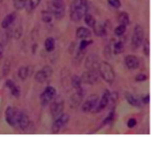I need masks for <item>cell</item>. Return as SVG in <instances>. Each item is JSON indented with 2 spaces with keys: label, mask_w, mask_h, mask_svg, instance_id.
<instances>
[{
  "label": "cell",
  "mask_w": 157,
  "mask_h": 142,
  "mask_svg": "<svg viewBox=\"0 0 157 142\" xmlns=\"http://www.w3.org/2000/svg\"><path fill=\"white\" fill-rule=\"evenodd\" d=\"M88 11L87 0H73L70 5V18L71 21L78 22Z\"/></svg>",
  "instance_id": "obj_1"
},
{
  "label": "cell",
  "mask_w": 157,
  "mask_h": 142,
  "mask_svg": "<svg viewBox=\"0 0 157 142\" xmlns=\"http://www.w3.org/2000/svg\"><path fill=\"white\" fill-rule=\"evenodd\" d=\"M98 73L107 83L112 84L115 80V73L113 67L106 61L101 62L98 67Z\"/></svg>",
  "instance_id": "obj_2"
},
{
  "label": "cell",
  "mask_w": 157,
  "mask_h": 142,
  "mask_svg": "<svg viewBox=\"0 0 157 142\" xmlns=\"http://www.w3.org/2000/svg\"><path fill=\"white\" fill-rule=\"evenodd\" d=\"M57 92L55 88L52 86H48L44 89V92L40 95V102L42 106H46L48 105L52 100L55 98Z\"/></svg>",
  "instance_id": "obj_3"
},
{
  "label": "cell",
  "mask_w": 157,
  "mask_h": 142,
  "mask_svg": "<svg viewBox=\"0 0 157 142\" xmlns=\"http://www.w3.org/2000/svg\"><path fill=\"white\" fill-rule=\"evenodd\" d=\"M51 11L52 15L57 18L61 19L65 13V6L63 0H52L51 5Z\"/></svg>",
  "instance_id": "obj_4"
},
{
  "label": "cell",
  "mask_w": 157,
  "mask_h": 142,
  "mask_svg": "<svg viewBox=\"0 0 157 142\" xmlns=\"http://www.w3.org/2000/svg\"><path fill=\"white\" fill-rule=\"evenodd\" d=\"M144 31L142 26L140 24L135 26L133 30V35L131 38V44L134 48H138L140 47L141 44L144 42Z\"/></svg>",
  "instance_id": "obj_5"
},
{
  "label": "cell",
  "mask_w": 157,
  "mask_h": 142,
  "mask_svg": "<svg viewBox=\"0 0 157 142\" xmlns=\"http://www.w3.org/2000/svg\"><path fill=\"white\" fill-rule=\"evenodd\" d=\"M99 78V73L98 70H87V71L83 73L81 79L82 82L89 85H93L96 83Z\"/></svg>",
  "instance_id": "obj_6"
},
{
  "label": "cell",
  "mask_w": 157,
  "mask_h": 142,
  "mask_svg": "<svg viewBox=\"0 0 157 142\" xmlns=\"http://www.w3.org/2000/svg\"><path fill=\"white\" fill-rule=\"evenodd\" d=\"M53 70L50 66H44L41 70H38L35 76V79L39 83H43L45 82L52 75Z\"/></svg>",
  "instance_id": "obj_7"
},
{
  "label": "cell",
  "mask_w": 157,
  "mask_h": 142,
  "mask_svg": "<svg viewBox=\"0 0 157 142\" xmlns=\"http://www.w3.org/2000/svg\"><path fill=\"white\" fill-rule=\"evenodd\" d=\"M76 93L71 96L70 99H69V105L71 108H76L79 106L82 102L83 99H84V96L85 95V92L84 91V89L82 87L76 89Z\"/></svg>",
  "instance_id": "obj_8"
},
{
  "label": "cell",
  "mask_w": 157,
  "mask_h": 142,
  "mask_svg": "<svg viewBox=\"0 0 157 142\" xmlns=\"http://www.w3.org/2000/svg\"><path fill=\"white\" fill-rule=\"evenodd\" d=\"M64 110V100L61 97L56 98L50 105L51 114L54 118L58 117Z\"/></svg>",
  "instance_id": "obj_9"
},
{
  "label": "cell",
  "mask_w": 157,
  "mask_h": 142,
  "mask_svg": "<svg viewBox=\"0 0 157 142\" xmlns=\"http://www.w3.org/2000/svg\"><path fill=\"white\" fill-rule=\"evenodd\" d=\"M20 111L14 109L12 106H8L5 112L6 116V121L10 126L15 127L17 125V120H18V115Z\"/></svg>",
  "instance_id": "obj_10"
},
{
  "label": "cell",
  "mask_w": 157,
  "mask_h": 142,
  "mask_svg": "<svg viewBox=\"0 0 157 142\" xmlns=\"http://www.w3.org/2000/svg\"><path fill=\"white\" fill-rule=\"evenodd\" d=\"M98 96L96 94H92L90 96L87 97V99L84 101L83 103L82 107V111L85 113L91 112L92 110L95 108L97 105V103L98 102Z\"/></svg>",
  "instance_id": "obj_11"
},
{
  "label": "cell",
  "mask_w": 157,
  "mask_h": 142,
  "mask_svg": "<svg viewBox=\"0 0 157 142\" xmlns=\"http://www.w3.org/2000/svg\"><path fill=\"white\" fill-rule=\"evenodd\" d=\"M69 118H70V117H69L68 114H62V113H61V114L58 116V118L55 120V122H54L53 125H52V132H53L54 134H58L60 131V130L61 129V128L68 122Z\"/></svg>",
  "instance_id": "obj_12"
},
{
  "label": "cell",
  "mask_w": 157,
  "mask_h": 142,
  "mask_svg": "<svg viewBox=\"0 0 157 142\" xmlns=\"http://www.w3.org/2000/svg\"><path fill=\"white\" fill-rule=\"evenodd\" d=\"M110 93L109 92V90L106 89L105 92L104 93V94H103L100 102H98V105L95 106V108L92 110L91 112L98 113V112H101V111H103V110H104V108L108 105L109 102H110Z\"/></svg>",
  "instance_id": "obj_13"
},
{
  "label": "cell",
  "mask_w": 157,
  "mask_h": 142,
  "mask_svg": "<svg viewBox=\"0 0 157 142\" xmlns=\"http://www.w3.org/2000/svg\"><path fill=\"white\" fill-rule=\"evenodd\" d=\"M100 60L98 55L91 53L87 57L85 60V67L87 70H98Z\"/></svg>",
  "instance_id": "obj_14"
},
{
  "label": "cell",
  "mask_w": 157,
  "mask_h": 142,
  "mask_svg": "<svg viewBox=\"0 0 157 142\" xmlns=\"http://www.w3.org/2000/svg\"><path fill=\"white\" fill-rule=\"evenodd\" d=\"M125 64L130 70H136L140 67V60L135 55H127L125 57Z\"/></svg>",
  "instance_id": "obj_15"
},
{
  "label": "cell",
  "mask_w": 157,
  "mask_h": 142,
  "mask_svg": "<svg viewBox=\"0 0 157 142\" xmlns=\"http://www.w3.org/2000/svg\"><path fill=\"white\" fill-rule=\"evenodd\" d=\"M29 122H30V121H29V116L25 114V113L20 111L19 115H18V120H17V124L19 126L20 129L25 131L29 127Z\"/></svg>",
  "instance_id": "obj_16"
},
{
  "label": "cell",
  "mask_w": 157,
  "mask_h": 142,
  "mask_svg": "<svg viewBox=\"0 0 157 142\" xmlns=\"http://www.w3.org/2000/svg\"><path fill=\"white\" fill-rule=\"evenodd\" d=\"M32 73V69L30 66H21L18 70V76L21 80H25Z\"/></svg>",
  "instance_id": "obj_17"
},
{
  "label": "cell",
  "mask_w": 157,
  "mask_h": 142,
  "mask_svg": "<svg viewBox=\"0 0 157 142\" xmlns=\"http://www.w3.org/2000/svg\"><path fill=\"white\" fill-rule=\"evenodd\" d=\"M6 87L9 89L11 93L13 96H15V98H18L20 96V89L16 85H15V82L12 80V79H7L6 82Z\"/></svg>",
  "instance_id": "obj_18"
},
{
  "label": "cell",
  "mask_w": 157,
  "mask_h": 142,
  "mask_svg": "<svg viewBox=\"0 0 157 142\" xmlns=\"http://www.w3.org/2000/svg\"><path fill=\"white\" fill-rule=\"evenodd\" d=\"M94 32L95 35L98 37H104L107 35V27L105 24H102L99 22L95 23L94 26L93 27Z\"/></svg>",
  "instance_id": "obj_19"
},
{
  "label": "cell",
  "mask_w": 157,
  "mask_h": 142,
  "mask_svg": "<svg viewBox=\"0 0 157 142\" xmlns=\"http://www.w3.org/2000/svg\"><path fill=\"white\" fill-rule=\"evenodd\" d=\"M15 18H16V14H15V12H12V13L6 15V16L3 18L2 21L1 25L2 27V28H8V27L14 22Z\"/></svg>",
  "instance_id": "obj_20"
},
{
  "label": "cell",
  "mask_w": 157,
  "mask_h": 142,
  "mask_svg": "<svg viewBox=\"0 0 157 142\" xmlns=\"http://www.w3.org/2000/svg\"><path fill=\"white\" fill-rule=\"evenodd\" d=\"M76 37L81 39H87L91 37V31L87 27H80L76 31Z\"/></svg>",
  "instance_id": "obj_21"
},
{
  "label": "cell",
  "mask_w": 157,
  "mask_h": 142,
  "mask_svg": "<svg viewBox=\"0 0 157 142\" xmlns=\"http://www.w3.org/2000/svg\"><path fill=\"white\" fill-rule=\"evenodd\" d=\"M125 99L127 101L129 104L132 106L137 107V108H140L141 106V102L136 97V96H133V94L130 93H125Z\"/></svg>",
  "instance_id": "obj_22"
},
{
  "label": "cell",
  "mask_w": 157,
  "mask_h": 142,
  "mask_svg": "<svg viewBox=\"0 0 157 142\" xmlns=\"http://www.w3.org/2000/svg\"><path fill=\"white\" fill-rule=\"evenodd\" d=\"M117 21L119 24H124V25L127 26L130 24V17H129L128 13L125 12H123L121 13H120V15H118Z\"/></svg>",
  "instance_id": "obj_23"
},
{
  "label": "cell",
  "mask_w": 157,
  "mask_h": 142,
  "mask_svg": "<svg viewBox=\"0 0 157 142\" xmlns=\"http://www.w3.org/2000/svg\"><path fill=\"white\" fill-rule=\"evenodd\" d=\"M55 41L52 37H48L46 38L44 41V47H45L46 51L52 52L55 50Z\"/></svg>",
  "instance_id": "obj_24"
},
{
  "label": "cell",
  "mask_w": 157,
  "mask_h": 142,
  "mask_svg": "<svg viewBox=\"0 0 157 142\" xmlns=\"http://www.w3.org/2000/svg\"><path fill=\"white\" fill-rule=\"evenodd\" d=\"M124 50V43L122 41H118L113 44V53L115 54H120Z\"/></svg>",
  "instance_id": "obj_25"
},
{
  "label": "cell",
  "mask_w": 157,
  "mask_h": 142,
  "mask_svg": "<svg viewBox=\"0 0 157 142\" xmlns=\"http://www.w3.org/2000/svg\"><path fill=\"white\" fill-rule=\"evenodd\" d=\"M41 0H27L25 7L29 12H31L32 10L35 9V8L38 7V5L40 4Z\"/></svg>",
  "instance_id": "obj_26"
},
{
  "label": "cell",
  "mask_w": 157,
  "mask_h": 142,
  "mask_svg": "<svg viewBox=\"0 0 157 142\" xmlns=\"http://www.w3.org/2000/svg\"><path fill=\"white\" fill-rule=\"evenodd\" d=\"M81 79L80 76H78V75H75V76H72L71 78V85L75 89H78L81 88Z\"/></svg>",
  "instance_id": "obj_27"
},
{
  "label": "cell",
  "mask_w": 157,
  "mask_h": 142,
  "mask_svg": "<svg viewBox=\"0 0 157 142\" xmlns=\"http://www.w3.org/2000/svg\"><path fill=\"white\" fill-rule=\"evenodd\" d=\"M41 19L44 23H50L52 21V13L49 11H42L41 12Z\"/></svg>",
  "instance_id": "obj_28"
},
{
  "label": "cell",
  "mask_w": 157,
  "mask_h": 142,
  "mask_svg": "<svg viewBox=\"0 0 157 142\" xmlns=\"http://www.w3.org/2000/svg\"><path fill=\"white\" fill-rule=\"evenodd\" d=\"M84 21L87 24V25H88L90 27H93L96 23V20L94 18L93 15L87 13L84 15Z\"/></svg>",
  "instance_id": "obj_29"
},
{
  "label": "cell",
  "mask_w": 157,
  "mask_h": 142,
  "mask_svg": "<svg viewBox=\"0 0 157 142\" xmlns=\"http://www.w3.org/2000/svg\"><path fill=\"white\" fill-rule=\"evenodd\" d=\"M27 0H13L14 7L16 10H21L25 7Z\"/></svg>",
  "instance_id": "obj_30"
},
{
  "label": "cell",
  "mask_w": 157,
  "mask_h": 142,
  "mask_svg": "<svg viewBox=\"0 0 157 142\" xmlns=\"http://www.w3.org/2000/svg\"><path fill=\"white\" fill-rule=\"evenodd\" d=\"M126 29H127V26L124 25V24H119L114 30L115 35L117 36H122L125 33Z\"/></svg>",
  "instance_id": "obj_31"
},
{
  "label": "cell",
  "mask_w": 157,
  "mask_h": 142,
  "mask_svg": "<svg viewBox=\"0 0 157 142\" xmlns=\"http://www.w3.org/2000/svg\"><path fill=\"white\" fill-rule=\"evenodd\" d=\"M114 115H115V111L114 109H112L111 111L109 112V114L107 115V117L105 118V119H104V121H103V123L102 125H107V124L110 123V122L113 121V118H114Z\"/></svg>",
  "instance_id": "obj_32"
},
{
  "label": "cell",
  "mask_w": 157,
  "mask_h": 142,
  "mask_svg": "<svg viewBox=\"0 0 157 142\" xmlns=\"http://www.w3.org/2000/svg\"><path fill=\"white\" fill-rule=\"evenodd\" d=\"M92 43H93V41H92V40L91 41H87V40L85 39H83L82 41H81V43H80L79 49H78V50H80V51H84V50L87 48V46L91 44Z\"/></svg>",
  "instance_id": "obj_33"
},
{
  "label": "cell",
  "mask_w": 157,
  "mask_h": 142,
  "mask_svg": "<svg viewBox=\"0 0 157 142\" xmlns=\"http://www.w3.org/2000/svg\"><path fill=\"white\" fill-rule=\"evenodd\" d=\"M10 68H11V64L9 62V60H6L5 61L4 64H3V67H2V73L3 76H7L9 74V71H10Z\"/></svg>",
  "instance_id": "obj_34"
},
{
  "label": "cell",
  "mask_w": 157,
  "mask_h": 142,
  "mask_svg": "<svg viewBox=\"0 0 157 142\" xmlns=\"http://www.w3.org/2000/svg\"><path fill=\"white\" fill-rule=\"evenodd\" d=\"M144 54L147 56H150V41L148 38H146L145 41L144 42Z\"/></svg>",
  "instance_id": "obj_35"
},
{
  "label": "cell",
  "mask_w": 157,
  "mask_h": 142,
  "mask_svg": "<svg viewBox=\"0 0 157 142\" xmlns=\"http://www.w3.org/2000/svg\"><path fill=\"white\" fill-rule=\"evenodd\" d=\"M107 2L114 9H119L121 7V0H107Z\"/></svg>",
  "instance_id": "obj_36"
},
{
  "label": "cell",
  "mask_w": 157,
  "mask_h": 142,
  "mask_svg": "<svg viewBox=\"0 0 157 142\" xmlns=\"http://www.w3.org/2000/svg\"><path fill=\"white\" fill-rule=\"evenodd\" d=\"M111 47H110V44H108L104 48V56L107 59H110L111 58Z\"/></svg>",
  "instance_id": "obj_37"
},
{
  "label": "cell",
  "mask_w": 157,
  "mask_h": 142,
  "mask_svg": "<svg viewBox=\"0 0 157 142\" xmlns=\"http://www.w3.org/2000/svg\"><path fill=\"white\" fill-rule=\"evenodd\" d=\"M21 35H22V28L21 27H18L14 32V38L16 40H18L21 37Z\"/></svg>",
  "instance_id": "obj_38"
},
{
  "label": "cell",
  "mask_w": 157,
  "mask_h": 142,
  "mask_svg": "<svg viewBox=\"0 0 157 142\" xmlns=\"http://www.w3.org/2000/svg\"><path fill=\"white\" fill-rule=\"evenodd\" d=\"M136 125V118H131L128 120L127 122V127L129 128H133Z\"/></svg>",
  "instance_id": "obj_39"
},
{
  "label": "cell",
  "mask_w": 157,
  "mask_h": 142,
  "mask_svg": "<svg viewBox=\"0 0 157 142\" xmlns=\"http://www.w3.org/2000/svg\"><path fill=\"white\" fill-rule=\"evenodd\" d=\"M147 76H146L145 74H138L137 76L135 77V80L136 81V82H143V81H145L147 79Z\"/></svg>",
  "instance_id": "obj_40"
},
{
  "label": "cell",
  "mask_w": 157,
  "mask_h": 142,
  "mask_svg": "<svg viewBox=\"0 0 157 142\" xmlns=\"http://www.w3.org/2000/svg\"><path fill=\"white\" fill-rule=\"evenodd\" d=\"M150 95H147V96H145V97L144 98V99H143V102H144V103H145V104H148L149 102H150Z\"/></svg>",
  "instance_id": "obj_41"
},
{
  "label": "cell",
  "mask_w": 157,
  "mask_h": 142,
  "mask_svg": "<svg viewBox=\"0 0 157 142\" xmlns=\"http://www.w3.org/2000/svg\"><path fill=\"white\" fill-rule=\"evenodd\" d=\"M3 52H4V47H3L2 44L0 43V60L2 58L3 56Z\"/></svg>",
  "instance_id": "obj_42"
},
{
  "label": "cell",
  "mask_w": 157,
  "mask_h": 142,
  "mask_svg": "<svg viewBox=\"0 0 157 142\" xmlns=\"http://www.w3.org/2000/svg\"><path fill=\"white\" fill-rule=\"evenodd\" d=\"M2 1H3V0H0V3H1V2H2Z\"/></svg>",
  "instance_id": "obj_43"
}]
</instances>
